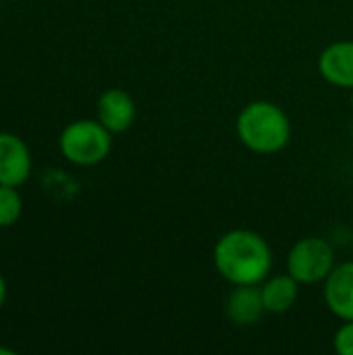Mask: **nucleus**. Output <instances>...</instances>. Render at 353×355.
Segmentation results:
<instances>
[{"mask_svg": "<svg viewBox=\"0 0 353 355\" xmlns=\"http://www.w3.org/2000/svg\"><path fill=\"white\" fill-rule=\"evenodd\" d=\"M216 272L231 285H260L273 268L268 241L250 229H233L218 237L212 252Z\"/></svg>", "mask_w": 353, "mask_h": 355, "instance_id": "1", "label": "nucleus"}, {"mask_svg": "<svg viewBox=\"0 0 353 355\" xmlns=\"http://www.w3.org/2000/svg\"><path fill=\"white\" fill-rule=\"evenodd\" d=\"M239 141L254 154L270 156L281 152L291 139V123L281 106L268 100L246 104L235 121Z\"/></svg>", "mask_w": 353, "mask_h": 355, "instance_id": "2", "label": "nucleus"}, {"mask_svg": "<svg viewBox=\"0 0 353 355\" xmlns=\"http://www.w3.org/2000/svg\"><path fill=\"white\" fill-rule=\"evenodd\" d=\"M58 148L71 164L96 166L108 158L112 150V133L98 119H79L62 129Z\"/></svg>", "mask_w": 353, "mask_h": 355, "instance_id": "3", "label": "nucleus"}, {"mask_svg": "<svg viewBox=\"0 0 353 355\" xmlns=\"http://www.w3.org/2000/svg\"><path fill=\"white\" fill-rule=\"evenodd\" d=\"M335 264V250L322 237H304L295 241L287 256V272L300 285L325 283Z\"/></svg>", "mask_w": 353, "mask_h": 355, "instance_id": "4", "label": "nucleus"}, {"mask_svg": "<svg viewBox=\"0 0 353 355\" xmlns=\"http://www.w3.org/2000/svg\"><path fill=\"white\" fill-rule=\"evenodd\" d=\"M31 175V152L27 144L8 131H0V185L21 187Z\"/></svg>", "mask_w": 353, "mask_h": 355, "instance_id": "5", "label": "nucleus"}, {"mask_svg": "<svg viewBox=\"0 0 353 355\" xmlns=\"http://www.w3.org/2000/svg\"><path fill=\"white\" fill-rule=\"evenodd\" d=\"M135 100L131 98L129 92L121 87H110L100 94L98 104H96V114L98 121L114 135V133H125L133 121H135Z\"/></svg>", "mask_w": 353, "mask_h": 355, "instance_id": "6", "label": "nucleus"}, {"mask_svg": "<svg viewBox=\"0 0 353 355\" xmlns=\"http://www.w3.org/2000/svg\"><path fill=\"white\" fill-rule=\"evenodd\" d=\"M322 285L329 312L339 320H353V262L335 264Z\"/></svg>", "mask_w": 353, "mask_h": 355, "instance_id": "7", "label": "nucleus"}, {"mask_svg": "<svg viewBox=\"0 0 353 355\" xmlns=\"http://www.w3.org/2000/svg\"><path fill=\"white\" fill-rule=\"evenodd\" d=\"M318 73L335 87L353 89V40L329 44L318 56Z\"/></svg>", "mask_w": 353, "mask_h": 355, "instance_id": "8", "label": "nucleus"}, {"mask_svg": "<svg viewBox=\"0 0 353 355\" xmlns=\"http://www.w3.org/2000/svg\"><path fill=\"white\" fill-rule=\"evenodd\" d=\"M225 314L235 327H254L266 314L260 285H233V291L227 295Z\"/></svg>", "mask_w": 353, "mask_h": 355, "instance_id": "9", "label": "nucleus"}, {"mask_svg": "<svg viewBox=\"0 0 353 355\" xmlns=\"http://www.w3.org/2000/svg\"><path fill=\"white\" fill-rule=\"evenodd\" d=\"M260 293L268 314H287L300 297V283L289 272L266 277L260 283Z\"/></svg>", "mask_w": 353, "mask_h": 355, "instance_id": "10", "label": "nucleus"}, {"mask_svg": "<svg viewBox=\"0 0 353 355\" xmlns=\"http://www.w3.org/2000/svg\"><path fill=\"white\" fill-rule=\"evenodd\" d=\"M23 214V198L12 185H0V229L12 227Z\"/></svg>", "mask_w": 353, "mask_h": 355, "instance_id": "11", "label": "nucleus"}, {"mask_svg": "<svg viewBox=\"0 0 353 355\" xmlns=\"http://www.w3.org/2000/svg\"><path fill=\"white\" fill-rule=\"evenodd\" d=\"M333 347L339 355H353V320H343L333 337Z\"/></svg>", "mask_w": 353, "mask_h": 355, "instance_id": "12", "label": "nucleus"}, {"mask_svg": "<svg viewBox=\"0 0 353 355\" xmlns=\"http://www.w3.org/2000/svg\"><path fill=\"white\" fill-rule=\"evenodd\" d=\"M6 281H4V277L0 275V310H2V306H4V302H6Z\"/></svg>", "mask_w": 353, "mask_h": 355, "instance_id": "13", "label": "nucleus"}, {"mask_svg": "<svg viewBox=\"0 0 353 355\" xmlns=\"http://www.w3.org/2000/svg\"><path fill=\"white\" fill-rule=\"evenodd\" d=\"M0 354H2V355H12L15 352H12V349H8V347H0Z\"/></svg>", "mask_w": 353, "mask_h": 355, "instance_id": "14", "label": "nucleus"}, {"mask_svg": "<svg viewBox=\"0 0 353 355\" xmlns=\"http://www.w3.org/2000/svg\"><path fill=\"white\" fill-rule=\"evenodd\" d=\"M352 108H353V89H352Z\"/></svg>", "mask_w": 353, "mask_h": 355, "instance_id": "15", "label": "nucleus"}]
</instances>
